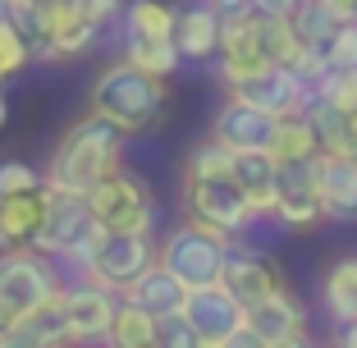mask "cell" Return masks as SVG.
Instances as JSON below:
<instances>
[{"mask_svg": "<svg viewBox=\"0 0 357 348\" xmlns=\"http://www.w3.org/2000/svg\"><path fill=\"white\" fill-rule=\"evenodd\" d=\"M124 128L110 124L105 115L87 110L78 124L64 128V137L55 142L51 165H46V183L64 192H92L105 174H115L124 165Z\"/></svg>", "mask_w": 357, "mask_h": 348, "instance_id": "cell-1", "label": "cell"}, {"mask_svg": "<svg viewBox=\"0 0 357 348\" xmlns=\"http://www.w3.org/2000/svg\"><path fill=\"white\" fill-rule=\"evenodd\" d=\"M165 78L137 69L133 60H110L105 69H96L92 87H87V110L105 115L110 124H119L124 133H147L165 110Z\"/></svg>", "mask_w": 357, "mask_h": 348, "instance_id": "cell-2", "label": "cell"}, {"mask_svg": "<svg viewBox=\"0 0 357 348\" xmlns=\"http://www.w3.org/2000/svg\"><path fill=\"white\" fill-rule=\"evenodd\" d=\"M101 234L105 229L96 225V211H92V202H87L83 192L51 188V197H46V215H42V229H37L32 248H37V252H46V257H60V262H69L74 271L87 275Z\"/></svg>", "mask_w": 357, "mask_h": 348, "instance_id": "cell-3", "label": "cell"}, {"mask_svg": "<svg viewBox=\"0 0 357 348\" xmlns=\"http://www.w3.org/2000/svg\"><path fill=\"white\" fill-rule=\"evenodd\" d=\"M229 248H234V239L225 229L188 215L183 225H174V229L160 239V262H165L183 285L197 289V285H215V280L225 275Z\"/></svg>", "mask_w": 357, "mask_h": 348, "instance_id": "cell-4", "label": "cell"}, {"mask_svg": "<svg viewBox=\"0 0 357 348\" xmlns=\"http://www.w3.org/2000/svg\"><path fill=\"white\" fill-rule=\"evenodd\" d=\"M96 211V225L110 234H151L156 229V192L137 169L119 165L115 174H105L92 192H87Z\"/></svg>", "mask_w": 357, "mask_h": 348, "instance_id": "cell-5", "label": "cell"}, {"mask_svg": "<svg viewBox=\"0 0 357 348\" xmlns=\"http://www.w3.org/2000/svg\"><path fill=\"white\" fill-rule=\"evenodd\" d=\"M225 87H229V96H238L248 106H261L280 119L284 115H307V106L316 101V83H307L289 64H257L248 74L229 78Z\"/></svg>", "mask_w": 357, "mask_h": 348, "instance_id": "cell-6", "label": "cell"}, {"mask_svg": "<svg viewBox=\"0 0 357 348\" xmlns=\"http://www.w3.org/2000/svg\"><path fill=\"white\" fill-rule=\"evenodd\" d=\"M60 289L64 285H60V275H55L46 252H37V248H10V252H0V294L10 298V307L19 317H32V312L51 307Z\"/></svg>", "mask_w": 357, "mask_h": 348, "instance_id": "cell-7", "label": "cell"}, {"mask_svg": "<svg viewBox=\"0 0 357 348\" xmlns=\"http://www.w3.org/2000/svg\"><path fill=\"white\" fill-rule=\"evenodd\" d=\"M55 312L64 321L69 344H105L110 326H115V312H119V294L83 275L78 285H64L55 294Z\"/></svg>", "mask_w": 357, "mask_h": 348, "instance_id": "cell-8", "label": "cell"}, {"mask_svg": "<svg viewBox=\"0 0 357 348\" xmlns=\"http://www.w3.org/2000/svg\"><path fill=\"white\" fill-rule=\"evenodd\" d=\"M183 317L192 321L202 348H234L248 344V307L229 294V289L215 280V285H197L188 294Z\"/></svg>", "mask_w": 357, "mask_h": 348, "instance_id": "cell-9", "label": "cell"}, {"mask_svg": "<svg viewBox=\"0 0 357 348\" xmlns=\"http://www.w3.org/2000/svg\"><path fill=\"white\" fill-rule=\"evenodd\" d=\"M183 211L197 215V220H206V225H215V229H225L229 239L248 234L257 220H261L234 174L229 179H183Z\"/></svg>", "mask_w": 357, "mask_h": 348, "instance_id": "cell-10", "label": "cell"}, {"mask_svg": "<svg viewBox=\"0 0 357 348\" xmlns=\"http://www.w3.org/2000/svg\"><path fill=\"white\" fill-rule=\"evenodd\" d=\"M271 220L280 229H316L321 220H330L326 197H321V156L280 165V197H275Z\"/></svg>", "mask_w": 357, "mask_h": 348, "instance_id": "cell-11", "label": "cell"}, {"mask_svg": "<svg viewBox=\"0 0 357 348\" xmlns=\"http://www.w3.org/2000/svg\"><path fill=\"white\" fill-rule=\"evenodd\" d=\"M156 262H160V248H156L151 234H110L105 229L101 243H96L92 266H87V280L124 294L137 275L147 271V266H156Z\"/></svg>", "mask_w": 357, "mask_h": 348, "instance_id": "cell-12", "label": "cell"}, {"mask_svg": "<svg viewBox=\"0 0 357 348\" xmlns=\"http://www.w3.org/2000/svg\"><path fill=\"white\" fill-rule=\"evenodd\" d=\"M312 339L307 330V307L298 303L289 289L261 298L257 307H248V344L257 348H298Z\"/></svg>", "mask_w": 357, "mask_h": 348, "instance_id": "cell-13", "label": "cell"}, {"mask_svg": "<svg viewBox=\"0 0 357 348\" xmlns=\"http://www.w3.org/2000/svg\"><path fill=\"white\" fill-rule=\"evenodd\" d=\"M220 285L229 289V294L238 298L243 307H257L261 298H271V294H280V289H284V275H280V266H275L271 257L261 252V248H252V243H238V239H234Z\"/></svg>", "mask_w": 357, "mask_h": 348, "instance_id": "cell-14", "label": "cell"}, {"mask_svg": "<svg viewBox=\"0 0 357 348\" xmlns=\"http://www.w3.org/2000/svg\"><path fill=\"white\" fill-rule=\"evenodd\" d=\"M275 128H280V115H271V110H261V106H248L238 96H229V101L215 110V119H211V137L229 142L234 151H271Z\"/></svg>", "mask_w": 357, "mask_h": 348, "instance_id": "cell-15", "label": "cell"}, {"mask_svg": "<svg viewBox=\"0 0 357 348\" xmlns=\"http://www.w3.org/2000/svg\"><path fill=\"white\" fill-rule=\"evenodd\" d=\"M257 64H266L261 55V14L248 5V10H229L220 23V78L229 83V78L248 74V69H257Z\"/></svg>", "mask_w": 357, "mask_h": 348, "instance_id": "cell-16", "label": "cell"}, {"mask_svg": "<svg viewBox=\"0 0 357 348\" xmlns=\"http://www.w3.org/2000/svg\"><path fill=\"white\" fill-rule=\"evenodd\" d=\"M46 197H51V183L32 192H0V252L32 248V239L42 229V215H46Z\"/></svg>", "mask_w": 357, "mask_h": 348, "instance_id": "cell-17", "label": "cell"}, {"mask_svg": "<svg viewBox=\"0 0 357 348\" xmlns=\"http://www.w3.org/2000/svg\"><path fill=\"white\" fill-rule=\"evenodd\" d=\"M188 294H192V285H183V280H178L165 262H156V266H147V271L137 275V280L119 298H128V303H137V307H147L151 317H174V312H183V307H188Z\"/></svg>", "mask_w": 357, "mask_h": 348, "instance_id": "cell-18", "label": "cell"}, {"mask_svg": "<svg viewBox=\"0 0 357 348\" xmlns=\"http://www.w3.org/2000/svg\"><path fill=\"white\" fill-rule=\"evenodd\" d=\"M220 23H225V10H215L211 0H197L188 10H178L174 46L183 51V60H211V55H220Z\"/></svg>", "mask_w": 357, "mask_h": 348, "instance_id": "cell-19", "label": "cell"}, {"mask_svg": "<svg viewBox=\"0 0 357 348\" xmlns=\"http://www.w3.org/2000/svg\"><path fill=\"white\" fill-rule=\"evenodd\" d=\"M321 197L326 215L339 225L357 220V160L353 156H326L321 151Z\"/></svg>", "mask_w": 357, "mask_h": 348, "instance_id": "cell-20", "label": "cell"}, {"mask_svg": "<svg viewBox=\"0 0 357 348\" xmlns=\"http://www.w3.org/2000/svg\"><path fill=\"white\" fill-rule=\"evenodd\" d=\"M234 179L243 183L252 211L261 220H271L275 211V197H280V160L271 151H238V165H234Z\"/></svg>", "mask_w": 357, "mask_h": 348, "instance_id": "cell-21", "label": "cell"}, {"mask_svg": "<svg viewBox=\"0 0 357 348\" xmlns=\"http://www.w3.org/2000/svg\"><path fill=\"white\" fill-rule=\"evenodd\" d=\"M321 303L335 326H353L357 321V257H339L321 280Z\"/></svg>", "mask_w": 357, "mask_h": 348, "instance_id": "cell-22", "label": "cell"}, {"mask_svg": "<svg viewBox=\"0 0 357 348\" xmlns=\"http://www.w3.org/2000/svg\"><path fill=\"white\" fill-rule=\"evenodd\" d=\"M105 344H115V348H160V317H151L147 307L119 298L115 326H110V339H105Z\"/></svg>", "mask_w": 357, "mask_h": 348, "instance_id": "cell-23", "label": "cell"}, {"mask_svg": "<svg viewBox=\"0 0 357 348\" xmlns=\"http://www.w3.org/2000/svg\"><path fill=\"white\" fill-rule=\"evenodd\" d=\"M271 156L280 160V165H294V160H316V156H321V137H316L312 115H284L280 128H275Z\"/></svg>", "mask_w": 357, "mask_h": 348, "instance_id": "cell-24", "label": "cell"}, {"mask_svg": "<svg viewBox=\"0 0 357 348\" xmlns=\"http://www.w3.org/2000/svg\"><path fill=\"white\" fill-rule=\"evenodd\" d=\"M178 10H169L165 0H128L124 5V37H156V42H174Z\"/></svg>", "mask_w": 357, "mask_h": 348, "instance_id": "cell-25", "label": "cell"}, {"mask_svg": "<svg viewBox=\"0 0 357 348\" xmlns=\"http://www.w3.org/2000/svg\"><path fill=\"white\" fill-rule=\"evenodd\" d=\"M307 115H312V124H316L321 151H326V156H348V147H353V128H357L353 110H339V106H330V101L316 96L312 106H307Z\"/></svg>", "mask_w": 357, "mask_h": 348, "instance_id": "cell-26", "label": "cell"}, {"mask_svg": "<svg viewBox=\"0 0 357 348\" xmlns=\"http://www.w3.org/2000/svg\"><path fill=\"white\" fill-rule=\"evenodd\" d=\"M348 19H353V14H348L344 5H335V0H303L294 10V28L303 32L307 46H326Z\"/></svg>", "mask_w": 357, "mask_h": 348, "instance_id": "cell-27", "label": "cell"}, {"mask_svg": "<svg viewBox=\"0 0 357 348\" xmlns=\"http://www.w3.org/2000/svg\"><path fill=\"white\" fill-rule=\"evenodd\" d=\"M307 42L303 32L294 28V19H271V14H261V55L266 64H289L294 69L298 60H303Z\"/></svg>", "mask_w": 357, "mask_h": 348, "instance_id": "cell-28", "label": "cell"}, {"mask_svg": "<svg viewBox=\"0 0 357 348\" xmlns=\"http://www.w3.org/2000/svg\"><path fill=\"white\" fill-rule=\"evenodd\" d=\"M234 165H238V151L229 142H220V137H206V142L192 147L188 165H183V179H229Z\"/></svg>", "mask_w": 357, "mask_h": 348, "instance_id": "cell-29", "label": "cell"}, {"mask_svg": "<svg viewBox=\"0 0 357 348\" xmlns=\"http://www.w3.org/2000/svg\"><path fill=\"white\" fill-rule=\"evenodd\" d=\"M124 60H133L137 69H147V74H160L169 78L183 64V51L174 42H156V37H124Z\"/></svg>", "mask_w": 357, "mask_h": 348, "instance_id": "cell-30", "label": "cell"}, {"mask_svg": "<svg viewBox=\"0 0 357 348\" xmlns=\"http://www.w3.org/2000/svg\"><path fill=\"white\" fill-rule=\"evenodd\" d=\"M28 60H37V55H32L28 32H23L19 23L0 19V78H14V74H23V69H28Z\"/></svg>", "mask_w": 357, "mask_h": 348, "instance_id": "cell-31", "label": "cell"}, {"mask_svg": "<svg viewBox=\"0 0 357 348\" xmlns=\"http://www.w3.org/2000/svg\"><path fill=\"white\" fill-rule=\"evenodd\" d=\"M316 96L357 115V69H326V78L316 83Z\"/></svg>", "mask_w": 357, "mask_h": 348, "instance_id": "cell-32", "label": "cell"}, {"mask_svg": "<svg viewBox=\"0 0 357 348\" xmlns=\"http://www.w3.org/2000/svg\"><path fill=\"white\" fill-rule=\"evenodd\" d=\"M321 51H326V64H330V69H357V19H348L344 28H339L326 46H321Z\"/></svg>", "mask_w": 357, "mask_h": 348, "instance_id": "cell-33", "label": "cell"}, {"mask_svg": "<svg viewBox=\"0 0 357 348\" xmlns=\"http://www.w3.org/2000/svg\"><path fill=\"white\" fill-rule=\"evenodd\" d=\"M46 188V174L32 169L28 160H0V192H32Z\"/></svg>", "mask_w": 357, "mask_h": 348, "instance_id": "cell-34", "label": "cell"}, {"mask_svg": "<svg viewBox=\"0 0 357 348\" xmlns=\"http://www.w3.org/2000/svg\"><path fill=\"white\" fill-rule=\"evenodd\" d=\"M160 348H202L197 344V330H192V321L183 317V312L160 317Z\"/></svg>", "mask_w": 357, "mask_h": 348, "instance_id": "cell-35", "label": "cell"}, {"mask_svg": "<svg viewBox=\"0 0 357 348\" xmlns=\"http://www.w3.org/2000/svg\"><path fill=\"white\" fill-rule=\"evenodd\" d=\"M78 10H83V19H92L96 28H105V23L124 10V0H78Z\"/></svg>", "mask_w": 357, "mask_h": 348, "instance_id": "cell-36", "label": "cell"}, {"mask_svg": "<svg viewBox=\"0 0 357 348\" xmlns=\"http://www.w3.org/2000/svg\"><path fill=\"white\" fill-rule=\"evenodd\" d=\"M19 326H23V317L10 307V298L0 294V348H10V344H14V330H19Z\"/></svg>", "mask_w": 357, "mask_h": 348, "instance_id": "cell-37", "label": "cell"}, {"mask_svg": "<svg viewBox=\"0 0 357 348\" xmlns=\"http://www.w3.org/2000/svg\"><path fill=\"white\" fill-rule=\"evenodd\" d=\"M303 5V0H252L257 14H271V19H294V10Z\"/></svg>", "mask_w": 357, "mask_h": 348, "instance_id": "cell-38", "label": "cell"}, {"mask_svg": "<svg viewBox=\"0 0 357 348\" xmlns=\"http://www.w3.org/2000/svg\"><path fill=\"white\" fill-rule=\"evenodd\" d=\"M339 344H344V348H357V321H353V326H344V330H339Z\"/></svg>", "mask_w": 357, "mask_h": 348, "instance_id": "cell-39", "label": "cell"}, {"mask_svg": "<svg viewBox=\"0 0 357 348\" xmlns=\"http://www.w3.org/2000/svg\"><path fill=\"white\" fill-rule=\"evenodd\" d=\"M211 5H215V10H225V14H229V10H248L252 0H211Z\"/></svg>", "mask_w": 357, "mask_h": 348, "instance_id": "cell-40", "label": "cell"}, {"mask_svg": "<svg viewBox=\"0 0 357 348\" xmlns=\"http://www.w3.org/2000/svg\"><path fill=\"white\" fill-rule=\"evenodd\" d=\"M5 115H10V101H5V92H0V128H5Z\"/></svg>", "mask_w": 357, "mask_h": 348, "instance_id": "cell-41", "label": "cell"}, {"mask_svg": "<svg viewBox=\"0 0 357 348\" xmlns=\"http://www.w3.org/2000/svg\"><path fill=\"white\" fill-rule=\"evenodd\" d=\"M335 5H344V10H348V14L357 19V0H335Z\"/></svg>", "mask_w": 357, "mask_h": 348, "instance_id": "cell-42", "label": "cell"}, {"mask_svg": "<svg viewBox=\"0 0 357 348\" xmlns=\"http://www.w3.org/2000/svg\"><path fill=\"white\" fill-rule=\"evenodd\" d=\"M0 19H10V0H0Z\"/></svg>", "mask_w": 357, "mask_h": 348, "instance_id": "cell-43", "label": "cell"}, {"mask_svg": "<svg viewBox=\"0 0 357 348\" xmlns=\"http://www.w3.org/2000/svg\"><path fill=\"white\" fill-rule=\"evenodd\" d=\"M348 156H353V160H357V128H353V147H348Z\"/></svg>", "mask_w": 357, "mask_h": 348, "instance_id": "cell-44", "label": "cell"}]
</instances>
